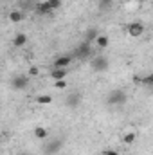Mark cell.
I'll use <instances>...</instances> for the list:
<instances>
[{
    "label": "cell",
    "instance_id": "1",
    "mask_svg": "<svg viewBox=\"0 0 153 155\" xmlns=\"http://www.w3.org/2000/svg\"><path fill=\"white\" fill-rule=\"evenodd\" d=\"M106 103L108 105H112V107H121V105H124L126 103V94L122 92V90H112L110 94H108V97H106Z\"/></svg>",
    "mask_w": 153,
    "mask_h": 155
},
{
    "label": "cell",
    "instance_id": "2",
    "mask_svg": "<svg viewBox=\"0 0 153 155\" xmlns=\"http://www.w3.org/2000/svg\"><path fill=\"white\" fill-rule=\"evenodd\" d=\"M90 56V41H83V43H79L77 45V49L74 51V58H77V60H86Z\"/></svg>",
    "mask_w": 153,
    "mask_h": 155
},
{
    "label": "cell",
    "instance_id": "3",
    "mask_svg": "<svg viewBox=\"0 0 153 155\" xmlns=\"http://www.w3.org/2000/svg\"><path fill=\"white\" fill-rule=\"evenodd\" d=\"M90 67L96 71V72H105L108 69V60L105 56H96L92 61H90Z\"/></svg>",
    "mask_w": 153,
    "mask_h": 155
},
{
    "label": "cell",
    "instance_id": "4",
    "mask_svg": "<svg viewBox=\"0 0 153 155\" xmlns=\"http://www.w3.org/2000/svg\"><path fill=\"white\" fill-rule=\"evenodd\" d=\"M29 81H31V76H29V74H27V76H15L13 81H11V87H13L15 90H24V88L29 87Z\"/></svg>",
    "mask_w": 153,
    "mask_h": 155
},
{
    "label": "cell",
    "instance_id": "5",
    "mask_svg": "<svg viewBox=\"0 0 153 155\" xmlns=\"http://www.w3.org/2000/svg\"><path fill=\"white\" fill-rule=\"evenodd\" d=\"M126 31H128V35H130L132 38H139V36L144 35V25H142L141 22H132Z\"/></svg>",
    "mask_w": 153,
    "mask_h": 155
},
{
    "label": "cell",
    "instance_id": "6",
    "mask_svg": "<svg viewBox=\"0 0 153 155\" xmlns=\"http://www.w3.org/2000/svg\"><path fill=\"white\" fill-rule=\"evenodd\" d=\"M60 148H61V141L54 139V141H50V143H47V144H45L43 152H45V155H54V153H58V152H60Z\"/></svg>",
    "mask_w": 153,
    "mask_h": 155
},
{
    "label": "cell",
    "instance_id": "7",
    "mask_svg": "<svg viewBox=\"0 0 153 155\" xmlns=\"http://www.w3.org/2000/svg\"><path fill=\"white\" fill-rule=\"evenodd\" d=\"M72 63V56H60L54 60L52 67L54 69H69V65Z\"/></svg>",
    "mask_w": 153,
    "mask_h": 155
},
{
    "label": "cell",
    "instance_id": "8",
    "mask_svg": "<svg viewBox=\"0 0 153 155\" xmlns=\"http://www.w3.org/2000/svg\"><path fill=\"white\" fill-rule=\"evenodd\" d=\"M67 74H69V69H52L50 78H52L54 81H58V79H65Z\"/></svg>",
    "mask_w": 153,
    "mask_h": 155
},
{
    "label": "cell",
    "instance_id": "9",
    "mask_svg": "<svg viewBox=\"0 0 153 155\" xmlns=\"http://www.w3.org/2000/svg\"><path fill=\"white\" fill-rule=\"evenodd\" d=\"M79 101H81V96H79L77 92H74V94H70V96L67 97V107L76 108V107H79Z\"/></svg>",
    "mask_w": 153,
    "mask_h": 155
},
{
    "label": "cell",
    "instance_id": "10",
    "mask_svg": "<svg viewBox=\"0 0 153 155\" xmlns=\"http://www.w3.org/2000/svg\"><path fill=\"white\" fill-rule=\"evenodd\" d=\"M25 43H27V36H25L24 33H18V35L13 38V45H15V47H24Z\"/></svg>",
    "mask_w": 153,
    "mask_h": 155
},
{
    "label": "cell",
    "instance_id": "11",
    "mask_svg": "<svg viewBox=\"0 0 153 155\" xmlns=\"http://www.w3.org/2000/svg\"><path fill=\"white\" fill-rule=\"evenodd\" d=\"M33 135H34L36 139H47L49 132H47V128H43V126H36V128L33 130Z\"/></svg>",
    "mask_w": 153,
    "mask_h": 155
},
{
    "label": "cell",
    "instance_id": "12",
    "mask_svg": "<svg viewBox=\"0 0 153 155\" xmlns=\"http://www.w3.org/2000/svg\"><path fill=\"white\" fill-rule=\"evenodd\" d=\"M97 36H99V33H97V29H96V27L86 29V41H96Z\"/></svg>",
    "mask_w": 153,
    "mask_h": 155
},
{
    "label": "cell",
    "instance_id": "13",
    "mask_svg": "<svg viewBox=\"0 0 153 155\" xmlns=\"http://www.w3.org/2000/svg\"><path fill=\"white\" fill-rule=\"evenodd\" d=\"M36 103L38 105H50L52 103V96H47V94H41L36 97Z\"/></svg>",
    "mask_w": 153,
    "mask_h": 155
},
{
    "label": "cell",
    "instance_id": "14",
    "mask_svg": "<svg viewBox=\"0 0 153 155\" xmlns=\"http://www.w3.org/2000/svg\"><path fill=\"white\" fill-rule=\"evenodd\" d=\"M9 20L15 22V24H18V22L24 20V13H22V11H13V13L9 15Z\"/></svg>",
    "mask_w": 153,
    "mask_h": 155
},
{
    "label": "cell",
    "instance_id": "15",
    "mask_svg": "<svg viewBox=\"0 0 153 155\" xmlns=\"http://www.w3.org/2000/svg\"><path fill=\"white\" fill-rule=\"evenodd\" d=\"M96 43H97V47H99V49H106V47H108V36L99 35L97 40H96Z\"/></svg>",
    "mask_w": 153,
    "mask_h": 155
},
{
    "label": "cell",
    "instance_id": "16",
    "mask_svg": "<svg viewBox=\"0 0 153 155\" xmlns=\"http://www.w3.org/2000/svg\"><path fill=\"white\" fill-rule=\"evenodd\" d=\"M54 87H56V88H60V90H65L69 85H67V81H65V79H58V81H54Z\"/></svg>",
    "mask_w": 153,
    "mask_h": 155
},
{
    "label": "cell",
    "instance_id": "17",
    "mask_svg": "<svg viewBox=\"0 0 153 155\" xmlns=\"http://www.w3.org/2000/svg\"><path fill=\"white\" fill-rule=\"evenodd\" d=\"M122 141H124L126 144H132V143L135 141V134H126V135H122Z\"/></svg>",
    "mask_w": 153,
    "mask_h": 155
},
{
    "label": "cell",
    "instance_id": "18",
    "mask_svg": "<svg viewBox=\"0 0 153 155\" xmlns=\"http://www.w3.org/2000/svg\"><path fill=\"white\" fill-rule=\"evenodd\" d=\"M142 85H148V87H153V74H148L146 78H142Z\"/></svg>",
    "mask_w": 153,
    "mask_h": 155
},
{
    "label": "cell",
    "instance_id": "19",
    "mask_svg": "<svg viewBox=\"0 0 153 155\" xmlns=\"http://www.w3.org/2000/svg\"><path fill=\"white\" fill-rule=\"evenodd\" d=\"M112 5V0H99V7L101 9H110Z\"/></svg>",
    "mask_w": 153,
    "mask_h": 155
},
{
    "label": "cell",
    "instance_id": "20",
    "mask_svg": "<svg viewBox=\"0 0 153 155\" xmlns=\"http://www.w3.org/2000/svg\"><path fill=\"white\" fill-rule=\"evenodd\" d=\"M40 74V71H38V67H34V65H33V67H29V76L31 78H34V76H38Z\"/></svg>",
    "mask_w": 153,
    "mask_h": 155
},
{
    "label": "cell",
    "instance_id": "21",
    "mask_svg": "<svg viewBox=\"0 0 153 155\" xmlns=\"http://www.w3.org/2000/svg\"><path fill=\"white\" fill-rule=\"evenodd\" d=\"M103 155H119V152H115V150H103Z\"/></svg>",
    "mask_w": 153,
    "mask_h": 155
},
{
    "label": "cell",
    "instance_id": "22",
    "mask_svg": "<svg viewBox=\"0 0 153 155\" xmlns=\"http://www.w3.org/2000/svg\"><path fill=\"white\" fill-rule=\"evenodd\" d=\"M20 155H31V153H27V152H24V153H20Z\"/></svg>",
    "mask_w": 153,
    "mask_h": 155
},
{
    "label": "cell",
    "instance_id": "23",
    "mask_svg": "<svg viewBox=\"0 0 153 155\" xmlns=\"http://www.w3.org/2000/svg\"><path fill=\"white\" fill-rule=\"evenodd\" d=\"M150 2H151V4H153V0H150Z\"/></svg>",
    "mask_w": 153,
    "mask_h": 155
}]
</instances>
